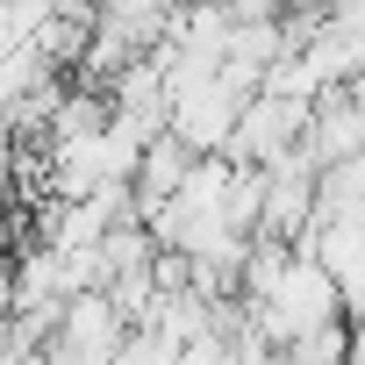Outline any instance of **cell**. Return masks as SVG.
<instances>
[{
    "label": "cell",
    "instance_id": "6da1fadb",
    "mask_svg": "<svg viewBox=\"0 0 365 365\" xmlns=\"http://www.w3.org/2000/svg\"><path fill=\"white\" fill-rule=\"evenodd\" d=\"M308 115H315V101H294V93H265V86H258V93L244 101V115H237L222 158H237V165H272L279 150L301 143Z\"/></svg>",
    "mask_w": 365,
    "mask_h": 365
},
{
    "label": "cell",
    "instance_id": "7a4b0ae2",
    "mask_svg": "<svg viewBox=\"0 0 365 365\" xmlns=\"http://www.w3.org/2000/svg\"><path fill=\"white\" fill-rule=\"evenodd\" d=\"M194 158H201V150H187L172 129H165V136H150V143L136 150V172H129V201H136V215H150L158 201H172L179 187H187Z\"/></svg>",
    "mask_w": 365,
    "mask_h": 365
},
{
    "label": "cell",
    "instance_id": "3957f363",
    "mask_svg": "<svg viewBox=\"0 0 365 365\" xmlns=\"http://www.w3.org/2000/svg\"><path fill=\"white\" fill-rule=\"evenodd\" d=\"M237 351H244V329L208 322L201 336H187V344H179V365H237Z\"/></svg>",
    "mask_w": 365,
    "mask_h": 365
},
{
    "label": "cell",
    "instance_id": "277c9868",
    "mask_svg": "<svg viewBox=\"0 0 365 365\" xmlns=\"http://www.w3.org/2000/svg\"><path fill=\"white\" fill-rule=\"evenodd\" d=\"M115 365H179V336H165L158 322H136L122 336V358Z\"/></svg>",
    "mask_w": 365,
    "mask_h": 365
},
{
    "label": "cell",
    "instance_id": "5b68a950",
    "mask_svg": "<svg viewBox=\"0 0 365 365\" xmlns=\"http://www.w3.org/2000/svg\"><path fill=\"white\" fill-rule=\"evenodd\" d=\"M322 22H336V29H365V0H322Z\"/></svg>",
    "mask_w": 365,
    "mask_h": 365
},
{
    "label": "cell",
    "instance_id": "8992f818",
    "mask_svg": "<svg viewBox=\"0 0 365 365\" xmlns=\"http://www.w3.org/2000/svg\"><path fill=\"white\" fill-rule=\"evenodd\" d=\"M15 244H22V222L8 215V201H0V265H8V258H15Z\"/></svg>",
    "mask_w": 365,
    "mask_h": 365
},
{
    "label": "cell",
    "instance_id": "52a82bcc",
    "mask_svg": "<svg viewBox=\"0 0 365 365\" xmlns=\"http://www.w3.org/2000/svg\"><path fill=\"white\" fill-rule=\"evenodd\" d=\"M336 365H365V322H351V344H344V358Z\"/></svg>",
    "mask_w": 365,
    "mask_h": 365
}]
</instances>
